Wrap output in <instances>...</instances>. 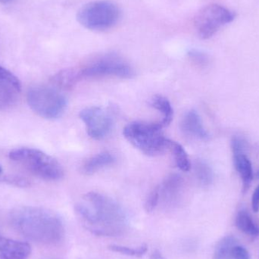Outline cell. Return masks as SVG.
<instances>
[{"label":"cell","instance_id":"17","mask_svg":"<svg viewBox=\"0 0 259 259\" xmlns=\"http://www.w3.org/2000/svg\"><path fill=\"white\" fill-rule=\"evenodd\" d=\"M151 106L159 111L162 115L161 121H158L160 125L164 128L171 122L173 119V108L167 99L162 96L156 95L151 100Z\"/></svg>","mask_w":259,"mask_h":259},{"label":"cell","instance_id":"28","mask_svg":"<svg viewBox=\"0 0 259 259\" xmlns=\"http://www.w3.org/2000/svg\"><path fill=\"white\" fill-rule=\"evenodd\" d=\"M150 259H165V258L163 256L162 254L159 251L155 250L151 254Z\"/></svg>","mask_w":259,"mask_h":259},{"label":"cell","instance_id":"29","mask_svg":"<svg viewBox=\"0 0 259 259\" xmlns=\"http://www.w3.org/2000/svg\"><path fill=\"white\" fill-rule=\"evenodd\" d=\"M12 1H13V0H0V3L6 4V3H11Z\"/></svg>","mask_w":259,"mask_h":259},{"label":"cell","instance_id":"30","mask_svg":"<svg viewBox=\"0 0 259 259\" xmlns=\"http://www.w3.org/2000/svg\"><path fill=\"white\" fill-rule=\"evenodd\" d=\"M2 171H3V169H2L1 165H0V175H1Z\"/></svg>","mask_w":259,"mask_h":259},{"label":"cell","instance_id":"26","mask_svg":"<svg viewBox=\"0 0 259 259\" xmlns=\"http://www.w3.org/2000/svg\"><path fill=\"white\" fill-rule=\"evenodd\" d=\"M0 181L6 184H12V185L17 186V187H25L29 186L30 183L28 181L20 177H5L1 178Z\"/></svg>","mask_w":259,"mask_h":259},{"label":"cell","instance_id":"2","mask_svg":"<svg viewBox=\"0 0 259 259\" xmlns=\"http://www.w3.org/2000/svg\"><path fill=\"white\" fill-rule=\"evenodd\" d=\"M9 219L12 228L18 234L39 244H57L65 236L62 219L47 208L18 207L12 210Z\"/></svg>","mask_w":259,"mask_h":259},{"label":"cell","instance_id":"31","mask_svg":"<svg viewBox=\"0 0 259 259\" xmlns=\"http://www.w3.org/2000/svg\"><path fill=\"white\" fill-rule=\"evenodd\" d=\"M257 177H258V178H259V170H258V174H257Z\"/></svg>","mask_w":259,"mask_h":259},{"label":"cell","instance_id":"24","mask_svg":"<svg viewBox=\"0 0 259 259\" xmlns=\"http://www.w3.org/2000/svg\"><path fill=\"white\" fill-rule=\"evenodd\" d=\"M188 56L190 60L199 67L206 66L209 62L208 56L203 52L197 50H191L189 51Z\"/></svg>","mask_w":259,"mask_h":259},{"label":"cell","instance_id":"3","mask_svg":"<svg viewBox=\"0 0 259 259\" xmlns=\"http://www.w3.org/2000/svg\"><path fill=\"white\" fill-rule=\"evenodd\" d=\"M9 158L41 179L55 181L63 178L64 170L60 163L39 149L27 147L13 149L9 152Z\"/></svg>","mask_w":259,"mask_h":259},{"label":"cell","instance_id":"1","mask_svg":"<svg viewBox=\"0 0 259 259\" xmlns=\"http://www.w3.org/2000/svg\"><path fill=\"white\" fill-rule=\"evenodd\" d=\"M75 211L83 227L95 235L118 237L128 228V219L122 207L102 193H86L76 205Z\"/></svg>","mask_w":259,"mask_h":259},{"label":"cell","instance_id":"21","mask_svg":"<svg viewBox=\"0 0 259 259\" xmlns=\"http://www.w3.org/2000/svg\"><path fill=\"white\" fill-rule=\"evenodd\" d=\"M195 175L202 186H208L212 183L213 173L210 166L205 161L199 160L194 166Z\"/></svg>","mask_w":259,"mask_h":259},{"label":"cell","instance_id":"9","mask_svg":"<svg viewBox=\"0 0 259 259\" xmlns=\"http://www.w3.org/2000/svg\"><path fill=\"white\" fill-rule=\"evenodd\" d=\"M79 116L86 125L88 134L94 140H103L112 131L113 118L103 108L97 106L86 108L80 111Z\"/></svg>","mask_w":259,"mask_h":259},{"label":"cell","instance_id":"15","mask_svg":"<svg viewBox=\"0 0 259 259\" xmlns=\"http://www.w3.org/2000/svg\"><path fill=\"white\" fill-rule=\"evenodd\" d=\"M81 81L78 68H70L56 73L50 79V83L59 90H69Z\"/></svg>","mask_w":259,"mask_h":259},{"label":"cell","instance_id":"12","mask_svg":"<svg viewBox=\"0 0 259 259\" xmlns=\"http://www.w3.org/2000/svg\"><path fill=\"white\" fill-rule=\"evenodd\" d=\"M30 251L28 243L0 235V259H27Z\"/></svg>","mask_w":259,"mask_h":259},{"label":"cell","instance_id":"14","mask_svg":"<svg viewBox=\"0 0 259 259\" xmlns=\"http://www.w3.org/2000/svg\"><path fill=\"white\" fill-rule=\"evenodd\" d=\"M183 181L180 175L174 174L165 178L159 186L160 196L165 203L172 204L178 200L182 188Z\"/></svg>","mask_w":259,"mask_h":259},{"label":"cell","instance_id":"20","mask_svg":"<svg viewBox=\"0 0 259 259\" xmlns=\"http://www.w3.org/2000/svg\"><path fill=\"white\" fill-rule=\"evenodd\" d=\"M238 243L233 236L223 237L216 245L214 252V259H232L231 252L234 245Z\"/></svg>","mask_w":259,"mask_h":259},{"label":"cell","instance_id":"11","mask_svg":"<svg viewBox=\"0 0 259 259\" xmlns=\"http://www.w3.org/2000/svg\"><path fill=\"white\" fill-rule=\"evenodd\" d=\"M231 146L234 155V166L243 181V188L246 190L249 188L253 178V170L249 158L244 153V142L240 137H234Z\"/></svg>","mask_w":259,"mask_h":259},{"label":"cell","instance_id":"5","mask_svg":"<svg viewBox=\"0 0 259 259\" xmlns=\"http://www.w3.org/2000/svg\"><path fill=\"white\" fill-rule=\"evenodd\" d=\"M121 16L116 4L107 0L91 2L79 10L78 22L85 28L103 31L113 27Z\"/></svg>","mask_w":259,"mask_h":259},{"label":"cell","instance_id":"13","mask_svg":"<svg viewBox=\"0 0 259 259\" xmlns=\"http://www.w3.org/2000/svg\"><path fill=\"white\" fill-rule=\"evenodd\" d=\"M183 131L187 135L202 140H208L210 136L202 124V119L196 111L191 110L186 114L181 123Z\"/></svg>","mask_w":259,"mask_h":259},{"label":"cell","instance_id":"18","mask_svg":"<svg viewBox=\"0 0 259 259\" xmlns=\"http://www.w3.org/2000/svg\"><path fill=\"white\" fill-rule=\"evenodd\" d=\"M236 225L240 231L249 237H256L259 236L258 225L254 222L252 216L246 210L242 209L237 213Z\"/></svg>","mask_w":259,"mask_h":259},{"label":"cell","instance_id":"4","mask_svg":"<svg viewBox=\"0 0 259 259\" xmlns=\"http://www.w3.org/2000/svg\"><path fill=\"white\" fill-rule=\"evenodd\" d=\"M159 123L135 121L124 129L125 138L146 155L156 156L168 151L170 140L164 137Z\"/></svg>","mask_w":259,"mask_h":259},{"label":"cell","instance_id":"8","mask_svg":"<svg viewBox=\"0 0 259 259\" xmlns=\"http://www.w3.org/2000/svg\"><path fill=\"white\" fill-rule=\"evenodd\" d=\"M235 18V12L221 5H208L196 15L195 28L201 39H208L212 37L221 27L234 21Z\"/></svg>","mask_w":259,"mask_h":259},{"label":"cell","instance_id":"16","mask_svg":"<svg viewBox=\"0 0 259 259\" xmlns=\"http://www.w3.org/2000/svg\"><path fill=\"white\" fill-rule=\"evenodd\" d=\"M115 158L112 154L105 152L97 154L85 161L82 165V173L87 175H94L101 169L112 165Z\"/></svg>","mask_w":259,"mask_h":259},{"label":"cell","instance_id":"6","mask_svg":"<svg viewBox=\"0 0 259 259\" xmlns=\"http://www.w3.org/2000/svg\"><path fill=\"white\" fill-rule=\"evenodd\" d=\"M27 101L35 113L47 119L59 118L67 107L65 97L56 88L50 87L32 88L27 92Z\"/></svg>","mask_w":259,"mask_h":259},{"label":"cell","instance_id":"23","mask_svg":"<svg viewBox=\"0 0 259 259\" xmlns=\"http://www.w3.org/2000/svg\"><path fill=\"white\" fill-rule=\"evenodd\" d=\"M160 199H161L160 188L159 186H158L149 193V196L146 198L144 204L145 211L147 213L152 212L158 206Z\"/></svg>","mask_w":259,"mask_h":259},{"label":"cell","instance_id":"22","mask_svg":"<svg viewBox=\"0 0 259 259\" xmlns=\"http://www.w3.org/2000/svg\"><path fill=\"white\" fill-rule=\"evenodd\" d=\"M109 250L117 253L122 254L132 257H142L147 252L148 248L146 245H141L138 247H128V246H120V245H110L108 247Z\"/></svg>","mask_w":259,"mask_h":259},{"label":"cell","instance_id":"27","mask_svg":"<svg viewBox=\"0 0 259 259\" xmlns=\"http://www.w3.org/2000/svg\"><path fill=\"white\" fill-rule=\"evenodd\" d=\"M252 207L255 212L259 211V185L255 189L252 196Z\"/></svg>","mask_w":259,"mask_h":259},{"label":"cell","instance_id":"19","mask_svg":"<svg viewBox=\"0 0 259 259\" xmlns=\"http://www.w3.org/2000/svg\"><path fill=\"white\" fill-rule=\"evenodd\" d=\"M168 150L171 152L177 167L182 171L187 172L191 168L190 158L184 148L180 143L170 140Z\"/></svg>","mask_w":259,"mask_h":259},{"label":"cell","instance_id":"7","mask_svg":"<svg viewBox=\"0 0 259 259\" xmlns=\"http://www.w3.org/2000/svg\"><path fill=\"white\" fill-rule=\"evenodd\" d=\"M81 80L87 78L115 77L128 79L134 77L132 67L125 60L115 54H108L94 59L78 68Z\"/></svg>","mask_w":259,"mask_h":259},{"label":"cell","instance_id":"10","mask_svg":"<svg viewBox=\"0 0 259 259\" xmlns=\"http://www.w3.org/2000/svg\"><path fill=\"white\" fill-rule=\"evenodd\" d=\"M21 85L18 77L0 66V109H10L21 97Z\"/></svg>","mask_w":259,"mask_h":259},{"label":"cell","instance_id":"25","mask_svg":"<svg viewBox=\"0 0 259 259\" xmlns=\"http://www.w3.org/2000/svg\"><path fill=\"white\" fill-rule=\"evenodd\" d=\"M231 258L232 259H250V254L249 251L244 247L239 244L234 245L231 252Z\"/></svg>","mask_w":259,"mask_h":259}]
</instances>
